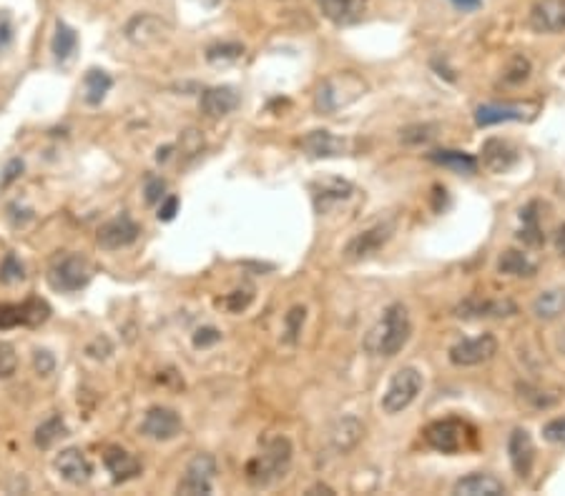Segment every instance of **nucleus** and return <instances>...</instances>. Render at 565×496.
I'll use <instances>...</instances> for the list:
<instances>
[{"label": "nucleus", "instance_id": "nucleus-47", "mask_svg": "<svg viewBox=\"0 0 565 496\" xmlns=\"http://www.w3.org/2000/svg\"><path fill=\"white\" fill-rule=\"evenodd\" d=\"M179 211V198L176 196H166L158 206V220H171Z\"/></svg>", "mask_w": 565, "mask_h": 496}, {"label": "nucleus", "instance_id": "nucleus-50", "mask_svg": "<svg viewBox=\"0 0 565 496\" xmlns=\"http://www.w3.org/2000/svg\"><path fill=\"white\" fill-rule=\"evenodd\" d=\"M450 3L460 11H475V8H480L482 0H450Z\"/></svg>", "mask_w": 565, "mask_h": 496}, {"label": "nucleus", "instance_id": "nucleus-16", "mask_svg": "<svg viewBox=\"0 0 565 496\" xmlns=\"http://www.w3.org/2000/svg\"><path fill=\"white\" fill-rule=\"evenodd\" d=\"M241 103V96L237 93V88H231V85H214V88H206L204 93H201V100H198V106H201V113L206 116V118H224L229 113H234V110L239 108Z\"/></svg>", "mask_w": 565, "mask_h": 496}, {"label": "nucleus", "instance_id": "nucleus-9", "mask_svg": "<svg viewBox=\"0 0 565 496\" xmlns=\"http://www.w3.org/2000/svg\"><path fill=\"white\" fill-rule=\"evenodd\" d=\"M497 354V341L493 333H480L475 339H463L450 348V361L455 366H480Z\"/></svg>", "mask_w": 565, "mask_h": 496}, {"label": "nucleus", "instance_id": "nucleus-3", "mask_svg": "<svg viewBox=\"0 0 565 496\" xmlns=\"http://www.w3.org/2000/svg\"><path fill=\"white\" fill-rule=\"evenodd\" d=\"M367 93V83L362 81L352 70H342V73H332L329 78L322 81L314 106L319 113L332 116L339 108H347L350 103H354L357 98H362Z\"/></svg>", "mask_w": 565, "mask_h": 496}, {"label": "nucleus", "instance_id": "nucleus-34", "mask_svg": "<svg viewBox=\"0 0 565 496\" xmlns=\"http://www.w3.org/2000/svg\"><path fill=\"white\" fill-rule=\"evenodd\" d=\"M304 321H307V308L304 306H292L287 311V316H284V341L287 344H297L302 329H304Z\"/></svg>", "mask_w": 565, "mask_h": 496}, {"label": "nucleus", "instance_id": "nucleus-8", "mask_svg": "<svg viewBox=\"0 0 565 496\" xmlns=\"http://www.w3.org/2000/svg\"><path fill=\"white\" fill-rule=\"evenodd\" d=\"M354 196V186L350 180L335 179V176H327V179L311 183V198H314V208L319 216H327L332 213L335 208H339L342 204H347Z\"/></svg>", "mask_w": 565, "mask_h": 496}, {"label": "nucleus", "instance_id": "nucleus-44", "mask_svg": "<svg viewBox=\"0 0 565 496\" xmlns=\"http://www.w3.org/2000/svg\"><path fill=\"white\" fill-rule=\"evenodd\" d=\"M216 341H222V331L214 329V326H204L194 333V346L197 348H206V346H214Z\"/></svg>", "mask_w": 565, "mask_h": 496}, {"label": "nucleus", "instance_id": "nucleus-21", "mask_svg": "<svg viewBox=\"0 0 565 496\" xmlns=\"http://www.w3.org/2000/svg\"><path fill=\"white\" fill-rule=\"evenodd\" d=\"M482 164L488 165L493 173H503V171H508L513 165L518 164V151H515V146L508 143V140H503V138H490V140H485V146H482Z\"/></svg>", "mask_w": 565, "mask_h": 496}, {"label": "nucleus", "instance_id": "nucleus-51", "mask_svg": "<svg viewBox=\"0 0 565 496\" xmlns=\"http://www.w3.org/2000/svg\"><path fill=\"white\" fill-rule=\"evenodd\" d=\"M555 246H558V253H561V256H565V223L561 226L558 236H555Z\"/></svg>", "mask_w": 565, "mask_h": 496}, {"label": "nucleus", "instance_id": "nucleus-40", "mask_svg": "<svg viewBox=\"0 0 565 496\" xmlns=\"http://www.w3.org/2000/svg\"><path fill=\"white\" fill-rule=\"evenodd\" d=\"M18 369V354L13 344H0V379H11Z\"/></svg>", "mask_w": 565, "mask_h": 496}, {"label": "nucleus", "instance_id": "nucleus-12", "mask_svg": "<svg viewBox=\"0 0 565 496\" xmlns=\"http://www.w3.org/2000/svg\"><path fill=\"white\" fill-rule=\"evenodd\" d=\"M216 476V461L209 454H197L186 467L184 479L179 482V494H212Z\"/></svg>", "mask_w": 565, "mask_h": 496}, {"label": "nucleus", "instance_id": "nucleus-27", "mask_svg": "<svg viewBox=\"0 0 565 496\" xmlns=\"http://www.w3.org/2000/svg\"><path fill=\"white\" fill-rule=\"evenodd\" d=\"M497 271L503 276H515V278H528V276H536L537 266L536 261L523 253V251H515V248H508L500 259H497Z\"/></svg>", "mask_w": 565, "mask_h": 496}, {"label": "nucleus", "instance_id": "nucleus-20", "mask_svg": "<svg viewBox=\"0 0 565 496\" xmlns=\"http://www.w3.org/2000/svg\"><path fill=\"white\" fill-rule=\"evenodd\" d=\"M56 468L66 482L76 484V486L88 482L91 479V471H93L88 456L81 449H66V452H61L56 456Z\"/></svg>", "mask_w": 565, "mask_h": 496}, {"label": "nucleus", "instance_id": "nucleus-46", "mask_svg": "<svg viewBox=\"0 0 565 496\" xmlns=\"http://www.w3.org/2000/svg\"><path fill=\"white\" fill-rule=\"evenodd\" d=\"M182 148H184L189 156H197V153L204 148V138H201V133H197V131H186L184 140H182Z\"/></svg>", "mask_w": 565, "mask_h": 496}, {"label": "nucleus", "instance_id": "nucleus-18", "mask_svg": "<svg viewBox=\"0 0 565 496\" xmlns=\"http://www.w3.org/2000/svg\"><path fill=\"white\" fill-rule=\"evenodd\" d=\"M530 26L537 33L565 30V0H537L530 8Z\"/></svg>", "mask_w": 565, "mask_h": 496}, {"label": "nucleus", "instance_id": "nucleus-4", "mask_svg": "<svg viewBox=\"0 0 565 496\" xmlns=\"http://www.w3.org/2000/svg\"><path fill=\"white\" fill-rule=\"evenodd\" d=\"M91 281V266L78 253H63L56 256L48 268V286L61 293H73L88 286Z\"/></svg>", "mask_w": 565, "mask_h": 496}, {"label": "nucleus", "instance_id": "nucleus-30", "mask_svg": "<svg viewBox=\"0 0 565 496\" xmlns=\"http://www.w3.org/2000/svg\"><path fill=\"white\" fill-rule=\"evenodd\" d=\"M533 314H536L537 318H545V321H551V318H558L561 314H565V291L553 289L545 291V293H540L536 301H533Z\"/></svg>", "mask_w": 565, "mask_h": 496}, {"label": "nucleus", "instance_id": "nucleus-31", "mask_svg": "<svg viewBox=\"0 0 565 496\" xmlns=\"http://www.w3.org/2000/svg\"><path fill=\"white\" fill-rule=\"evenodd\" d=\"M51 48H53V55H56L58 63H66L76 53V48H78V33L69 23H61L58 20Z\"/></svg>", "mask_w": 565, "mask_h": 496}, {"label": "nucleus", "instance_id": "nucleus-15", "mask_svg": "<svg viewBox=\"0 0 565 496\" xmlns=\"http://www.w3.org/2000/svg\"><path fill=\"white\" fill-rule=\"evenodd\" d=\"M141 234L139 223L131 219L128 213H121L116 219L106 220L99 228V246L106 251H118V248L131 246Z\"/></svg>", "mask_w": 565, "mask_h": 496}, {"label": "nucleus", "instance_id": "nucleus-17", "mask_svg": "<svg viewBox=\"0 0 565 496\" xmlns=\"http://www.w3.org/2000/svg\"><path fill=\"white\" fill-rule=\"evenodd\" d=\"M299 148L307 153L310 158H335L350 148V143L344 138L335 136L332 131H310L307 136H302Z\"/></svg>", "mask_w": 565, "mask_h": 496}, {"label": "nucleus", "instance_id": "nucleus-48", "mask_svg": "<svg viewBox=\"0 0 565 496\" xmlns=\"http://www.w3.org/2000/svg\"><path fill=\"white\" fill-rule=\"evenodd\" d=\"M53 366H56V358L51 351H36V372L45 376L53 372Z\"/></svg>", "mask_w": 565, "mask_h": 496}, {"label": "nucleus", "instance_id": "nucleus-25", "mask_svg": "<svg viewBox=\"0 0 565 496\" xmlns=\"http://www.w3.org/2000/svg\"><path fill=\"white\" fill-rule=\"evenodd\" d=\"M457 496H500L505 494V484L495 479L493 474H470L455 484Z\"/></svg>", "mask_w": 565, "mask_h": 496}, {"label": "nucleus", "instance_id": "nucleus-24", "mask_svg": "<svg viewBox=\"0 0 565 496\" xmlns=\"http://www.w3.org/2000/svg\"><path fill=\"white\" fill-rule=\"evenodd\" d=\"M362 436H365V427H362V421L357 416H342L329 431V441H332V446L337 449L339 454L352 452L354 446L362 441Z\"/></svg>", "mask_w": 565, "mask_h": 496}, {"label": "nucleus", "instance_id": "nucleus-38", "mask_svg": "<svg viewBox=\"0 0 565 496\" xmlns=\"http://www.w3.org/2000/svg\"><path fill=\"white\" fill-rule=\"evenodd\" d=\"M528 76H530V60L525 55H515L503 73V81L508 85H518V83L528 81Z\"/></svg>", "mask_w": 565, "mask_h": 496}, {"label": "nucleus", "instance_id": "nucleus-26", "mask_svg": "<svg viewBox=\"0 0 565 496\" xmlns=\"http://www.w3.org/2000/svg\"><path fill=\"white\" fill-rule=\"evenodd\" d=\"M427 158L432 164L442 165V168H450L455 173H475L478 171V158L472 153L465 151H452V148H442V151L427 153Z\"/></svg>", "mask_w": 565, "mask_h": 496}, {"label": "nucleus", "instance_id": "nucleus-14", "mask_svg": "<svg viewBox=\"0 0 565 496\" xmlns=\"http://www.w3.org/2000/svg\"><path fill=\"white\" fill-rule=\"evenodd\" d=\"M537 106L528 103H485L475 110V124L480 128H490L497 124H510V121H530Z\"/></svg>", "mask_w": 565, "mask_h": 496}, {"label": "nucleus", "instance_id": "nucleus-10", "mask_svg": "<svg viewBox=\"0 0 565 496\" xmlns=\"http://www.w3.org/2000/svg\"><path fill=\"white\" fill-rule=\"evenodd\" d=\"M518 314V306L510 299H482V296H467L465 301L455 306L457 318H508Z\"/></svg>", "mask_w": 565, "mask_h": 496}, {"label": "nucleus", "instance_id": "nucleus-7", "mask_svg": "<svg viewBox=\"0 0 565 496\" xmlns=\"http://www.w3.org/2000/svg\"><path fill=\"white\" fill-rule=\"evenodd\" d=\"M424 441L442 454H455L460 449H465L467 444V427L457 419H440L432 421L424 428Z\"/></svg>", "mask_w": 565, "mask_h": 496}, {"label": "nucleus", "instance_id": "nucleus-43", "mask_svg": "<svg viewBox=\"0 0 565 496\" xmlns=\"http://www.w3.org/2000/svg\"><path fill=\"white\" fill-rule=\"evenodd\" d=\"M252 299H254V296H252V291H234V293H229V296H226L224 303L229 311L239 314V311H244V308L252 303Z\"/></svg>", "mask_w": 565, "mask_h": 496}, {"label": "nucleus", "instance_id": "nucleus-32", "mask_svg": "<svg viewBox=\"0 0 565 496\" xmlns=\"http://www.w3.org/2000/svg\"><path fill=\"white\" fill-rule=\"evenodd\" d=\"M69 434V428H66V421L61 419V416H51V419H45L41 427L36 428V444L41 446V449H51L58 439H63Z\"/></svg>", "mask_w": 565, "mask_h": 496}, {"label": "nucleus", "instance_id": "nucleus-6", "mask_svg": "<svg viewBox=\"0 0 565 496\" xmlns=\"http://www.w3.org/2000/svg\"><path fill=\"white\" fill-rule=\"evenodd\" d=\"M51 316V306L30 296L23 303H0V329H15V326H41Z\"/></svg>", "mask_w": 565, "mask_h": 496}, {"label": "nucleus", "instance_id": "nucleus-41", "mask_svg": "<svg viewBox=\"0 0 565 496\" xmlns=\"http://www.w3.org/2000/svg\"><path fill=\"white\" fill-rule=\"evenodd\" d=\"M164 191H166V180L161 176H146V186H143V193H146V204H161L164 201Z\"/></svg>", "mask_w": 565, "mask_h": 496}, {"label": "nucleus", "instance_id": "nucleus-19", "mask_svg": "<svg viewBox=\"0 0 565 496\" xmlns=\"http://www.w3.org/2000/svg\"><path fill=\"white\" fill-rule=\"evenodd\" d=\"M508 454L515 474L521 479H528L530 471H533V464H536V446H533V439H530V434L525 428H515L510 434Z\"/></svg>", "mask_w": 565, "mask_h": 496}, {"label": "nucleus", "instance_id": "nucleus-22", "mask_svg": "<svg viewBox=\"0 0 565 496\" xmlns=\"http://www.w3.org/2000/svg\"><path fill=\"white\" fill-rule=\"evenodd\" d=\"M169 33V26L164 20H158L156 15H136L126 28V36L133 43L139 45H151V43H158L161 38H166Z\"/></svg>", "mask_w": 565, "mask_h": 496}, {"label": "nucleus", "instance_id": "nucleus-35", "mask_svg": "<svg viewBox=\"0 0 565 496\" xmlns=\"http://www.w3.org/2000/svg\"><path fill=\"white\" fill-rule=\"evenodd\" d=\"M440 125L435 124H417L408 125L405 131H400V140L408 143V146H420V143H427L432 138H438Z\"/></svg>", "mask_w": 565, "mask_h": 496}, {"label": "nucleus", "instance_id": "nucleus-52", "mask_svg": "<svg viewBox=\"0 0 565 496\" xmlns=\"http://www.w3.org/2000/svg\"><path fill=\"white\" fill-rule=\"evenodd\" d=\"M561 346H563V348H565V333H563V339H561Z\"/></svg>", "mask_w": 565, "mask_h": 496}, {"label": "nucleus", "instance_id": "nucleus-36", "mask_svg": "<svg viewBox=\"0 0 565 496\" xmlns=\"http://www.w3.org/2000/svg\"><path fill=\"white\" fill-rule=\"evenodd\" d=\"M241 55H244L241 43H216L212 48H206V60L212 63H231V60H239Z\"/></svg>", "mask_w": 565, "mask_h": 496}, {"label": "nucleus", "instance_id": "nucleus-45", "mask_svg": "<svg viewBox=\"0 0 565 496\" xmlns=\"http://www.w3.org/2000/svg\"><path fill=\"white\" fill-rule=\"evenodd\" d=\"M13 20L5 11H0V51H5L13 43Z\"/></svg>", "mask_w": 565, "mask_h": 496}, {"label": "nucleus", "instance_id": "nucleus-1", "mask_svg": "<svg viewBox=\"0 0 565 496\" xmlns=\"http://www.w3.org/2000/svg\"><path fill=\"white\" fill-rule=\"evenodd\" d=\"M412 336L410 311L405 303H390L382 318L369 329L365 348L372 356H397Z\"/></svg>", "mask_w": 565, "mask_h": 496}, {"label": "nucleus", "instance_id": "nucleus-29", "mask_svg": "<svg viewBox=\"0 0 565 496\" xmlns=\"http://www.w3.org/2000/svg\"><path fill=\"white\" fill-rule=\"evenodd\" d=\"M113 88V78L101 68H91L84 76V98L88 106H99Z\"/></svg>", "mask_w": 565, "mask_h": 496}, {"label": "nucleus", "instance_id": "nucleus-33", "mask_svg": "<svg viewBox=\"0 0 565 496\" xmlns=\"http://www.w3.org/2000/svg\"><path fill=\"white\" fill-rule=\"evenodd\" d=\"M317 3H319L322 13L335 23H350L359 8V0H317Z\"/></svg>", "mask_w": 565, "mask_h": 496}, {"label": "nucleus", "instance_id": "nucleus-49", "mask_svg": "<svg viewBox=\"0 0 565 496\" xmlns=\"http://www.w3.org/2000/svg\"><path fill=\"white\" fill-rule=\"evenodd\" d=\"M20 173H23V161H20V158H15V161H11L8 168H5V173H3V179H0V186H3V188H5V186H11Z\"/></svg>", "mask_w": 565, "mask_h": 496}, {"label": "nucleus", "instance_id": "nucleus-11", "mask_svg": "<svg viewBox=\"0 0 565 496\" xmlns=\"http://www.w3.org/2000/svg\"><path fill=\"white\" fill-rule=\"evenodd\" d=\"M392 231H395L392 223H377V226H372L367 231L357 234L344 246V259L347 261H365V259H369L372 253H377L392 238Z\"/></svg>", "mask_w": 565, "mask_h": 496}, {"label": "nucleus", "instance_id": "nucleus-39", "mask_svg": "<svg viewBox=\"0 0 565 496\" xmlns=\"http://www.w3.org/2000/svg\"><path fill=\"white\" fill-rule=\"evenodd\" d=\"M23 278H26L23 263L18 261L15 253H8V256L3 259V266H0V281H3V284H15V281H23Z\"/></svg>", "mask_w": 565, "mask_h": 496}, {"label": "nucleus", "instance_id": "nucleus-13", "mask_svg": "<svg viewBox=\"0 0 565 496\" xmlns=\"http://www.w3.org/2000/svg\"><path fill=\"white\" fill-rule=\"evenodd\" d=\"M182 428H184L182 416L174 412V409H169V406H154V409H149L141 421L143 436L156 441L174 439V436L182 434Z\"/></svg>", "mask_w": 565, "mask_h": 496}, {"label": "nucleus", "instance_id": "nucleus-28", "mask_svg": "<svg viewBox=\"0 0 565 496\" xmlns=\"http://www.w3.org/2000/svg\"><path fill=\"white\" fill-rule=\"evenodd\" d=\"M537 208L540 204L533 201L521 211V219H523V228L518 231V238L523 241L525 246H543L545 244V234H543V226H540V216H537Z\"/></svg>", "mask_w": 565, "mask_h": 496}, {"label": "nucleus", "instance_id": "nucleus-2", "mask_svg": "<svg viewBox=\"0 0 565 496\" xmlns=\"http://www.w3.org/2000/svg\"><path fill=\"white\" fill-rule=\"evenodd\" d=\"M292 464V441L287 436H271L264 441L262 454H256L246 464V479L252 486H269L279 482Z\"/></svg>", "mask_w": 565, "mask_h": 496}, {"label": "nucleus", "instance_id": "nucleus-42", "mask_svg": "<svg viewBox=\"0 0 565 496\" xmlns=\"http://www.w3.org/2000/svg\"><path fill=\"white\" fill-rule=\"evenodd\" d=\"M543 436L551 441V444H561V446H565V416H558V419L548 421V424L543 427Z\"/></svg>", "mask_w": 565, "mask_h": 496}, {"label": "nucleus", "instance_id": "nucleus-37", "mask_svg": "<svg viewBox=\"0 0 565 496\" xmlns=\"http://www.w3.org/2000/svg\"><path fill=\"white\" fill-rule=\"evenodd\" d=\"M518 391H521V399H525L528 404H533L536 409H551V406L558 404V396H555V394L540 391V388H536V386L521 384L518 386Z\"/></svg>", "mask_w": 565, "mask_h": 496}, {"label": "nucleus", "instance_id": "nucleus-23", "mask_svg": "<svg viewBox=\"0 0 565 496\" xmlns=\"http://www.w3.org/2000/svg\"><path fill=\"white\" fill-rule=\"evenodd\" d=\"M103 464L111 471L116 482H128V479L141 474V461L133 454H128L126 449H121V446H109L106 454H103Z\"/></svg>", "mask_w": 565, "mask_h": 496}, {"label": "nucleus", "instance_id": "nucleus-5", "mask_svg": "<svg viewBox=\"0 0 565 496\" xmlns=\"http://www.w3.org/2000/svg\"><path fill=\"white\" fill-rule=\"evenodd\" d=\"M423 384V373L417 372L415 366L400 369V372L390 379L387 391H384V396H382V409H384V413L395 416V413L405 412L412 401L420 396Z\"/></svg>", "mask_w": 565, "mask_h": 496}]
</instances>
